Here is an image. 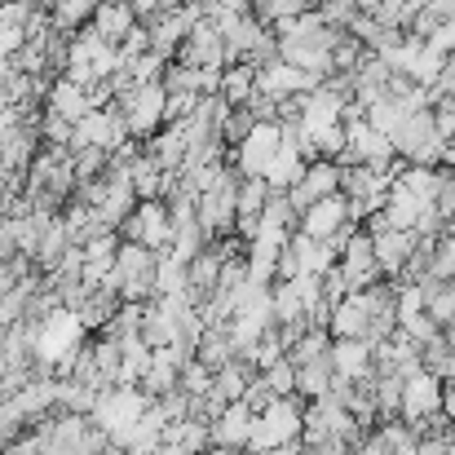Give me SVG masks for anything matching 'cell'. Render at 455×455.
Masks as SVG:
<instances>
[{"instance_id":"6da1fadb","label":"cell","mask_w":455,"mask_h":455,"mask_svg":"<svg viewBox=\"0 0 455 455\" xmlns=\"http://www.w3.org/2000/svg\"><path fill=\"white\" fill-rule=\"evenodd\" d=\"M239 168L221 164V172L212 177V186H204V195L195 199V221L204 226L208 239H230L235 221H239Z\"/></svg>"},{"instance_id":"7a4b0ae2","label":"cell","mask_w":455,"mask_h":455,"mask_svg":"<svg viewBox=\"0 0 455 455\" xmlns=\"http://www.w3.org/2000/svg\"><path fill=\"white\" fill-rule=\"evenodd\" d=\"M305 429V403L301 398H279L275 407H266L252 425V443H248V455L275 451V447H288L297 443Z\"/></svg>"},{"instance_id":"3957f363","label":"cell","mask_w":455,"mask_h":455,"mask_svg":"<svg viewBox=\"0 0 455 455\" xmlns=\"http://www.w3.org/2000/svg\"><path fill=\"white\" fill-rule=\"evenodd\" d=\"M120 239L129 243H142L151 252H168L172 248V212H168V199H142L138 212L120 226Z\"/></svg>"},{"instance_id":"277c9868","label":"cell","mask_w":455,"mask_h":455,"mask_svg":"<svg viewBox=\"0 0 455 455\" xmlns=\"http://www.w3.org/2000/svg\"><path fill=\"white\" fill-rule=\"evenodd\" d=\"M443 398H447V385L434 376V371H416L403 380V420L420 434L434 416H443Z\"/></svg>"},{"instance_id":"5b68a950","label":"cell","mask_w":455,"mask_h":455,"mask_svg":"<svg viewBox=\"0 0 455 455\" xmlns=\"http://www.w3.org/2000/svg\"><path fill=\"white\" fill-rule=\"evenodd\" d=\"M235 151H239L235 155L239 177H266L270 164L283 151V124H257V129L243 138V147H235Z\"/></svg>"},{"instance_id":"8992f818","label":"cell","mask_w":455,"mask_h":455,"mask_svg":"<svg viewBox=\"0 0 455 455\" xmlns=\"http://www.w3.org/2000/svg\"><path fill=\"white\" fill-rule=\"evenodd\" d=\"M340 275H345V283H349V292H367V288H376L385 275H380V261H376V239L367 235V230H358L349 243H345V252H340Z\"/></svg>"},{"instance_id":"52a82bcc","label":"cell","mask_w":455,"mask_h":455,"mask_svg":"<svg viewBox=\"0 0 455 455\" xmlns=\"http://www.w3.org/2000/svg\"><path fill=\"white\" fill-rule=\"evenodd\" d=\"M340 177H345V168H340L336 159H314V164L305 168V181H301V186H292V190H288L292 208H297V212H309L318 199H327V195H340Z\"/></svg>"},{"instance_id":"ba28073f","label":"cell","mask_w":455,"mask_h":455,"mask_svg":"<svg viewBox=\"0 0 455 455\" xmlns=\"http://www.w3.org/2000/svg\"><path fill=\"white\" fill-rule=\"evenodd\" d=\"M371 239H376L380 275H385V279H403L407 266H411V257H416V248H420V235H416V230H380V235H371Z\"/></svg>"},{"instance_id":"9c48e42d","label":"cell","mask_w":455,"mask_h":455,"mask_svg":"<svg viewBox=\"0 0 455 455\" xmlns=\"http://www.w3.org/2000/svg\"><path fill=\"white\" fill-rule=\"evenodd\" d=\"M349 221H354V217H349V199H345V195H327V199H318L309 212H301V235L327 243V239H336Z\"/></svg>"},{"instance_id":"30bf717a","label":"cell","mask_w":455,"mask_h":455,"mask_svg":"<svg viewBox=\"0 0 455 455\" xmlns=\"http://www.w3.org/2000/svg\"><path fill=\"white\" fill-rule=\"evenodd\" d=\"M252 425H257V411H252L248 403H230V407L212 420V447L248 451V443H252Z\"/></svg>"},{"instance_id":"8fae6325","label":"cell","mask_w":455,"mask_h":455,"mask_svg":"<svg viewBox=\"0 0 455 455\" xmlns=\"http://www.w3.org/2000/svg\"><path fill=\"white\" fill-rule=\"evenodd\" d=\"M331 371L340 380H371L376 376V358H371V345L367 340H331Z\"/></svg>"},{"instance_id":"7c38bea8","label":"cell","mask_w":455,"mask_h":455,"mask_svg":"<svg viewBox=\"0 0 455 455\" xmlns=\"http://www.w3.org/2000/svg\"><path fill=\"white\" fill-rule=\"evenodd\" d=\"M107 44H124L129 36H133V27H138V9H133V0H102L98 9H93V22H89Z\"/></svg>"},{"instance_id":"4fadbf2b","label":"cell","mask_w":455,"mask_h":455,"mask_svg":"<svg viewBox=\"0 0 455 455\" xmlns=\"http://www.w3.org/2000/svg\"><path fill=\"white\" fill-rule=\"evenodd\" d=\"M327 331H331V340H367V331H371V314H367V305H363L358 292H349L345 301L331 309Z\"/></svg>"},{"instance_id":"5bb4252c","label":"cell","mask_w":455,"mask_h":455,"mask_svg":"<svg viewBox=\"0 0 455 455\" xmlns=\"http://www.w3.org/2000/svg\"><path fill=\"white\" fill-rule=\"evenodd\" d=\"M49 111H58L62 120H71V124H80L89 111H93V102H89V89H80V84H71V80H53V89H49V102H44Z\"/></svg>"},{"instance_id":"9a60e30c","label":"cell","mask_w":455,"mask_h":455,"mask_svg":"<svg viewBox=\"0 0 455 455\" xmlns=\"http://www.w3.org/2000/svg\"><path fill=\"white\" fill-rule=\"evenodd\" d=\"M257 380V367L252 363H243V358H235V363H226L221 371H217V380H212V394L221 398V403H243V394H248V385Z\"/></svg>"},{"instance_id":"2e32d148","label":"cell","mask_w":455,"mask_h":455,"mask_svg":"<svg viewBox=\"0 0 455 455\" xmlns=\"http://www.w3.org/2000/svg\"><path fill=\"white\" fill-rule=\"evenodd\" d=\"M305 168H309V159H305L301 151H292V147H283L279 159L270 164L266 181H270V190H275V195H288L292 186H301L305 181Z\"/></svg>"},{"instance_id":"e0dca14e","label":"cell","mask_w":455,"mask_h":455,"mask_svg":"<svg viewBox=\"0 0 455 455\" xmlns=\"http://www.w3.org/2000/svg\"><path fill=\"white\" fill-rule=\"evenodd\" d=\"M221 98H226L230 107H248V102L257 98V67H248V62L226 67V76H221Z\"/></svg>"},{"instance_id":"ac0fdd59","label":"cell","mask_w":455,"mask_h":455,"mask_svg":"<svg viewBox=\"0 0 455 455\" xmlns=\"http://www.w3.org/2000/svg\"><path fill=\"white\" fill-rule=\"evenodd\" d=\"M327 354H331V331L327 327H309L301 340L288 349V363L292 367H309V363H323Z\"/></svg>"},{"instance_id":"d6986e66","label":"cell","mask_w":455,"mask_h":455,"mask_svg":"<svg viewBox=\"0 0 455 455\" xmlns=\"http://www.w3.org/2000/svg\"><path fill=\"white\" fill-rule=\"evenodd\" d=\"M71 133H76V124L44 107V116H40V142L44 147H71Z\"/></svg>"},{"instance_id":"ffe728a7","label":"cell","mask_w":455,"mask_h":455,"mask_svg":"<svg viewBox=\"0 0 455 455\" xmlns=\"http://www.w3.org/2000/svg\"><path fill=\"white\" fill-rule=\"evenodd\" d=\"M261 380L275 389V398H297V367L283 358V363H275V367H266L261 371Z\"/></svg>"},{"instance_id":"44dd1931","label":"cell","mask_w":455,"mask_h":455,"mask_svg":"<svg viewBox=\"0 0 455 455\" xmlns=\"http://www.w3.org/2000/svg\"><path fill=\"white\" fill-rule=\"evenodd\" d=\"M434 279H443V283H455V226L438 239V248H434V270H429Z\"/></svg>"},{"instance_id":"7402d4cb","label":"cell","mask_w":455,"mask_h":455,"mask_svg":"<svg viewBox=\"0 0 455 455\" xmlns=\"http://www.w3.org/2000/svg\"><path fill=\"white\" fill-rule=\"evenodd\" d=\"M212 380H217V371H208L204 363H190V367L181 371V394H186V398H208V394H212Z\"/></svg>"},{"instance_id":"603a6c76","label":"cell","mask_w":455,"mask_h":455,"mask_svg":"<svg viewBox=\"0 0 455 455\" xmlns=\"http://www.w3.org/2000/svg\"><path fill=\"white\" fill-rule=\"evenodd\" d=\"M398 327H403V331H407L420 349H425L429 340H438V336H443V327L434 323V314H416V318H407V323H398Z\"/></svg>"},{"instance_id":"cb8c5ba5","label":"cell","mask_w":455,"mask_h":455,"mask_svg":"<svg viewBox=\"0 0 455 455\" xmlns=\"http://www.w3.org/2000/svg\"><path fill=\"white\" fill-rule=\"evenodd\" d=\"M416 314H429L425 292H420L416 283H398V323H407V318H416Z\"/></svg>"},{"instance_id":"d4e9b609","label":"cell","mask_w":455,"mask_h":455,"mask_svg":"<svg viewBox=\"0 0 455 455\" xmlns=\"http://www.w3.org/2000/svg\"><path fill=\"white\" fill-rule=\"evenodd\" d=\"M429 314H434V323H438V327H451L455 323V283H447V288L429 301Z\"/></svg>"},{"instance_id":"484cf974","label":"cell","mask_w":455,"mask_h":455,"mask_svg":"<svg viewBox=\"0 0 455 455\" xmlns=\"http://www.w3.org/2000/svg\"><path fill=\"white\" fill-rule=\"evenodd\" d=\"M301 455H349V447L336 443V438H331V443H314V447H305L301 443Z\"/></svg>"},{"instance_id":"4316f807","label":"cell","mask_w":455,"mask_h":455,"mask_svg":"<svg viewBox=\"0 0 455 455\" xmlns=\"http://www.w3.org/2000/svg\"><path fill=\"white\" fill-rule=\"evenodd\" d=\"M443 416H447V425L455 429V385H447V398H443Z\"/></svg>"},{"instance_id":"83f0119b","label":"cell","mask_w":455,"mask_h":455,"mask_svg":"<svg viewBox=\"0 0 455 455\" xmlns=\"http://www.w3.org/2000/svg\"><path fill=\"white\" fill-rule=\"evenodd\" d=\"M208 455H248V451H235V447H208Z\"/></svg>"}]
</instances>
